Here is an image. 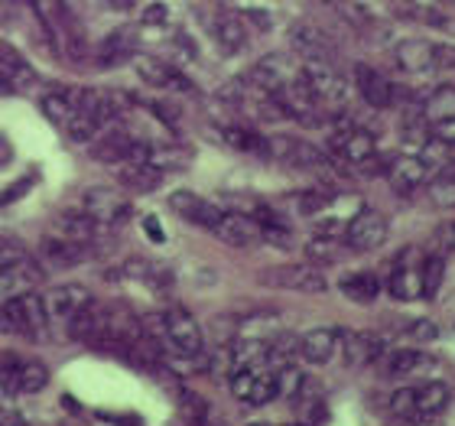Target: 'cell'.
<instances>
[{"mask_svg":"<svg viewBox=\"0 0 455 426\" xmlns=\"http://www.w3.org/2000/svg\"><path fill=\"white\" fill-rule=\"evenodd\" d=\"M283 426H303V423H283Z\"/></svg>","mask_w":455,"mask_h":426,"instance_id":"obj_55","label":"cell"},{"mask_svg":"<svg viewBox=\"0 0 455 426\" xmlns=\"http://www.w3.org/2000/svg\"><path fill=\"white\" fill-rule=\"evenodd\" d=\"M82 212H85L92 221H98L101 228H114V225H121V221H127L131 202L124 199L121 192L101 186V189H88L85 196H82Z\"/></svg>","mask_w":455,"mask_h":426,"instance_id":"obj_10","label":"cell"},{"mask_svg":"<svg viewBox=\"0 0 455 426\" xmlns=\"http://www.w3.org/2000/svg\"><path fill=\"white\" fill-rule=\"evenodd\" d=\"M443 274H446V257L443 254H429L419 267V280H423V296L433 300L439 293V286H443Z\"/></svg>","mask_w":455,"mask_h":426,"instance_id":"obj_37","label":"cell"},{"mask_svg":"<svg viewBox=\"0 0 455 426\" xmlns=\"http://www.w3.org/2000/svg\"><path fill=\"white\" fill-rule=\"evenodd\" d=\"M290 46L299 52L303 62H319V66H332L335 59V46L329 33L319 29L315 23L309 20H296L293 27H290Z\"/></svg>","mask_w":455,"mask_h":426,"instance_id":"obj_8","label":"cell"},{"mask_svg":"<svg viewBox=\"0 0 455 426\" xmlns=\"http://www.w3.org/2000/svg\"><path fill=\"white\" fill-rule=\"evenodd\" d=\"M140 20L147 23V27H160V23H166V7H163V4H153V7L143 10Z\"/></svg>","mask_w":455,"mask_h":426,"instance_id":"obj_48","label":"cell"},{"mask_svg":"<svg viewBox=\"0 0 455 426\" xmlns=\"http://www.w3.org/2000/svg\"><path fill=\"white\" fill-rule=\"evenodd\" d=\"M163 329H166V342L176 349V355H182V358L205 355V349H202V326L189 309H182V306L166 309L163 313Z\"/></svg>","mask_w":455,"mask_h":426,"instance_id":"obj_7","label":"cell"},{"mask_svg":"<svg viewBox=\"0 0 455 426\" xmlns=\"http://www.w3.org/2000/svg\"><path fill=\"white\" fill-rule=\"evenodd\" d=\"M221 141L231 150L241 153H257V157H267V137L254 131V127H241V124H225L221 127Z\"/></svg>","mask_w":455,"mask_h":426,"instance_id":"obj_33","label":"cell"},{"mask_svg":"<svg viewBox=\"0 0 455 426\" xmlns=\"http://www.w3.org/2000/svg\"><path fill=\"white\" fill-rule=\"evenodd\" d=\"M121 186L133 192H153L160 189L163 182V170L160 166H153V163H121Z\"/></svg>","mask_w":455,"mask_h":426,"instance_id":"obj_29","label":"cell"},{"mask_svg":"<svg viewBox=\"0 0 455 426\" xmlns=\"http://www.w3.org/2000/svg\"><path fill=\"white\" fill-rule=\"evenodd\" d=\"M7 92H13V88H10V82L4 76H0V95H7Z\"/></svg>","mask_w":455,"mask_h":426,"instance_id":"obj_52","label":"cell"},{"mask_svg":"<svg viewBox=\"0 0 455 426\" xmlns=\"http://www.w3.org/2000/svg\"><path fill=\"white\" fill-rule=\"evenodd\" d=\"M39 257H43L46 267H52V270H68V267L85 264L88 257H92V245L49 235V237H43V245H39Z\"/></svg>","mask_w":455,"mask_h":426,"instance_id":"obj_16","label":"cell"},{"mask_svg":"<svg viewBox=\"0 0 455 426\" xmlns=\"http://www.w3.org/2000/svg\"><path fill=\"white\" fill-rule=\"evenodd\" d=\"M303 82L309 85V92L315 95V101L325 108V111H341L348 105L351 98V85L345 82L341 72H335L332 66H319V62H306L299 68Z\"/></svg>","mask_w":455,"mask_h":426,"instance_id":"obj_3","label":"cell"},{"mask_svg":"<svg viewBox=\"0 0 455 426\" xmlns=\"http://www.w3.org/2000/svg\"><path fill=\"white\" fill-rule=\"evenodd\" d=\"M439 237H443V245H446V247H455V221L443 228V235H439Z\"/></svg>","mask_w":455,"mask_h":426,"instance_id":"obj_51","label":"cell"},{"mask_svg":"<svg viewBox=\"0 0 455 426\" xmlns=\"http://www.w3.org/2000/svg\"><path fill=\"white\" fill-rule=\"evenodd\" d=\"M329 143H332V153L339 157V160L351 163V166H358V170L361 166H368V163L378 157V143H374L371 131H364V127H358V124L345 121V117L332 127Z\"/></svg>","mask_w":455,"mask_h":426,"instance_id":"obj_4","label":"cell"},{"mask_svg":"<svg viewBox=\"0 0 455 426\" xmlns=\"http://www.w3.org/2000/svg\"><path fill=\"white\" fill-rule=\"evenodd\" d=\"M39 108H43V114H46L56 127H66L78 108V88H52V92L43 95Z\"/></svg>","mask_w":455,"mask_h":426,"instance_id":"obj_26","label":"cell"},{"mask_svg":"<svg viewBox=\"0 0 455 426\" xmlns=\"http://www.w3.org/2000/svg\"><path fill=\"white\" fill-rule=\"evenodd\" d=\"M413 251H403V254L394 261V270H390V280H387V290L394 300H417L423 296V280H419V264L410 261Z\"/></svg>","mask_w":455,"mask_h":426,"instance_id":"obj_20","label":"cell"},{"mask_svg":"<svg viewBox=\"0 0 455 426\" xmlns=\"http://www.w3.org/2000/svg\"><path fill=\"white\" fill-rule=\"evenodd\" d=\"M390 414H394L397 420L417 417V398H413V388L394 390V398H390Z\"/></svg>","mask_w":455,"mask_h":426,"instance_id":"obj_40","label":"cell"},{"mask_svg":"<svg viewBox=\"0 0 455 426\" xmlns=\"http://www.w3.org/2000/svg\"><path fill=\"white\" fill-rule=\"evenodd\" d=\"M98 231H101V225H98V221H92V218H88L82 209L59 215L56 225H52V235L68 237V241H82V245H92Z\"/></svg>","mask_w":455,"mask_h":426,"instance_id":"obj_27","label":"cell"},{"mask_svg":"<svg viewBox=\"0 0 455 426\" xmlns=\"http://www.w3.org/2000/svg\"><path fill=\"white\" fill-rule=\"evenodd\" d=\"M114 7H131V0H111Z\"/></svg>","mask_w":455,"mask_h":426,"instance_id":"obj_53","label":"cell"},{"mask_svg":"<svg viewBox=\"0 0 455 426\" xmlns=\"http://www.w3.org/2000/svg\"><path fill=\"white\" fill-rule=\"evenodd\" d=\"M180 400H182V414H186V417L196 420V423H202V420H205V410H209V404H205V398H202V394H196V390H189V388H182Z\"/></svg>","mask_w":455,"mask_h":426,"instance_id":"obj_42","label":"cell"},{"mask_svg":"<svg viewBox=\"0 0 455 426\" xmlns=\"http://www.w3.org/2000/svg\"><path fill=\"white\" fill-rule=\"evenodd\" d=\"M137 76L147 82V85H153V88H186V92H192V85L186 82V78L176 72L172 66H166V62H160V59H150V56H140L137 59Z\"/></svg>","mask_w":455,"mask_h":426,"instance_id":"obj_25","label":"cell"},{"mask_svg":"<svg viewBox=\"0 0 455 426\" xmlns=\"http://www.w3.org/2000/svg\"><path fill=\"white\" fill-rule=\"evenodd\" d=\"M267 157L286 163V166H296V170H313V173H325L332 170V160L325 157L323 150H315L313 143L299 141V137H267Z\"/></svg>","mask_w":455,"mask_h":426,"instance_id":"obj_5","label":"cell"},{"mask_svg":"<svg viewBox=\"0 0 455 426\" xmlns=\"http://www.w3.org/2000/svg\"><path fill=\"white\" fill-rule=\"evenodd\" d=\"M429 180V166L423 157H394L387 163V182L397 196H413Z\"/></svg>","mask_w":455,"mask_h":426,"instance_id":"obj_13","label":"cell"},{"mask_svg":"<svg viewBox=\"0 0 455 426\" xmlns=\"http://www.w3.org/2000/svg\"><path fill=\"white\" fill-rule=\"evenodd\" d=\"M0 76L7 78L13 92H20V88H29L33 82H36V72H33V68H29L27 62L17 56V52H10V49H4V52H0Z\"/></svg>","mask_w":455,"mask_h":426,"instance_id":"obj_35","label":"cell"},{"mask_svg":"<svg viewBox=\"0 0 455 426\" xmlns=\"http://www.w3.org/2000/svg\"><path fill=\"white\" fill-rule=\"evenodd\" d=\"M433 68H455V46H449V43H436L433 46Z\"/></svg>","mask_w":455,"mask_h":426,"instance_id":"obj_45","label":"cell"},{"mask_svg":"<svg viewBox=\"0 0 455 426\" xmlns=\"http://www.w3.org/2000/svg\"><path fill=\"white\" fill-rule=\"evenodd\" d=\"M429 196H433V202L436 205H455V176H439L433 186H429Z\"/></svg>","mask_w":455,"mask_h":426,"instance_id":"obj_43","label":"cell"},{"mask_svg":"<svg viewBox=\"0 0 455 426\" xmlns=\"http://www.w3.org/2000/svg\"><path fill=\"white\" fill-rule=\"evenodd\" d=\"M33 182H36V173H27V176H23V180H20V182H13V186H10V189L4 192V196H0V205H10V202H17L20 196H23V192H27L29 186H33Z\"/></svg>","mask_w":455,"mask_h":426,"instance_id":"obj_46","label":"cell"},{"mask_svg":"<svg viewBox=\"0 0 455 426\" xmlns=\"http://www.w3.org/2000/svg\"><path fill=\"white\" fill-rule=\"evenodd\" d=\"M276 98H280V105H283L286 117H293V121L299 124H309V127H319V124H325V108L315 101V95L309 92V85L303 82V76L296 72L286 85H280L274 92Z\"/></svg>","mask_w":455,"mask_h":426,"instance_id":"obj_6","label":"cell"},{"mask_svg":"<svg viewBox=\"0 0 455 426\" xmlns=\"http://www.w3.org/2000/svg\"><path fill=\"white\" fill-rule=\"evenodd\" d=\"M329 202H332V192L309 189V192H299V196H296V209L303 212V215H315V212H323Z\"/></svg>","mask_w":455,"mask_h":426,"instance_id":"obj_41","label":"cell"},{"mask_svg":"<svg viewBox=\"0 0 455 426\" xmlns=\"http://www.w3.org/2000/svg\"><path fill=\"white\" fill-rule=\"evenodd\" d=\"M215 39H219L221 52H228V56L241 52V49L247 46V27H244V20L237 17V13H231V10L219 13V17H215Z\"/></svg>","mask_w":455,"mask_h":426,"instance_id":"obj_28","label":"cell"},{"mask_svg":"<svg viewBox=\"0 0 455 426\" xmlns=\"http://www.w3.org/2000/svg\"><path fill=\"white\" fill-rule=\"evenodd\" d=\"M339 349L345 351L348 365H371V361L384 358L387 342L374 332H339Z\"/></svg>","mask_w":455,"mask_h":426,"instance_id":"obj_18","label":"cell"},{"mask_svg":"<svg viewBox=\"0 0 455 426\" xmlns=\"http://www.w3.org/2000/svg\"><path fill=\"white\" fill-rule=\"evenodd\" d=\"M49 329V316L39 293H20L0 303V332L23 335V339H43Z\"/></svg>","mask_w":455,"mask_h":426,"instance_id":"obj_2","label":"cell"},{"mask_svg":"<svg viewBox=\"0 0 455 426\" xmlns=\"http://www.w3.org/2000/svg\"><path fill=\"white\" fill-rule=\"evenodd\" d=\"M49 384V368L36 358H7L4 388L13 394H39Z\"/></svg>","mask_w":455,"mask_h":426,"instance_id":"obj_12","label":"cell"},{"mask_svg":"<svg viewBox=\"0 0 455 426\" xmlns=\"http://www.w3.org/2000/svg\"><path fill=\"white\" fill-rule=\"evenodd\" d=\"M413 398H417V417H436L449 407V388L443 381H427L413 388Z\"/></svg>","mask_w":455,"mask_h":426,"instance_id":"obj_34","label":"cell"},{"mask_svg":"<svg viewBox=\"0 0 455 426\" xmlns=\"http://www.w3.org/2000/svg\"><path fill=\"white\" fill-rule=\"evenodd\" d=\"M384 237H387V218L380 215L378 209H361L358 215L345 225V245H348L351 251H361V254L380 247Z\"/></svg>","mask_w":455,"mask_h":426,"instance_id":"obj_11","label":"cell"},{"mask_svg":"<svg viewBox=\"0 0 455 426\" xmlns=\"http://www.w3.org/2000/svg\"><path fill=\"white\" fill-rule=\"evenodd\" d=\"M39 270L29 264L27 257H0V296L10 293V290H17L20 284H29V280H36Z\"/></svg>","mask_w":455,"mask_h":426,"instance_id":"obj_32","label":"cell"},{"mask_svg":"<svg viewBox=\"0 0 455 426\" xmlns=\"http://www.w3.org/2000/svg\"><path fill=\"white\" fill-rule=\"evenodd\" d=\"M306 261L309 264H332L335 257H339V237H329V235H313L306 241Z\"/></svg>","mask_w":455,"mask_h":426,"instance_id":"obj_38","label":"cell"},{"mask_svg":"<svg viewBox=\"0 0 455 426\" xmlns=\"http://www.w3.org/2000/svg\"><path fill=\"white\" fill-rule=\"evenodd\" d=\"M394 56H397V66L403 68V72H429V68H433V43L403 39Z\"/></svg>","mask_w":455,"mask_h":426,"instance_id":"obj_31","label":"cell"},{"mask_svg":"<svg viewBox=\"0 0 455 426\" xmlns=\"http://www.w3.org/2000/svg\"><path fill=\"white\" fill-rule=\"evenodd\" d=\"M133 49H137L133 29L121 27V29H114V33H108V36L101 39V46H98V52H95V62L101 68H114V66H121V62H127V59L133 56Z\"/></svg>","mask_w":455,"mask_h":426,"instance_id":"obj_23","label":"cell"},{"mask_svg":"<svg viewBox=\"0 0 455 426\" xmlns=\"http://www.w3.org/2000/svg\"><path fill=\"white\" fill-rule=\"evenodd\" d=\"M339 290L348 296L351 303H374L380 293V280L371 270H355L339 280Z\"/></svg>","mask_w":455,"mask_h":426,"instance_id":"obj_30","label":"cell"},{"mask_svg":"<svg viewBox=\"0 0 455 426\" xmlns=\"http://www.w3.org/2000/svg\"><path fill=\"white\" fill-rule=\"evenodd\" d=\"M274 398H276V374H274V371H257L254 388H251V398H247V404L260 407V404H267V400H274Z\"/></svg>","mask_w":455,"mask_h":426,"instance_id":"obj_39","label":"cell"},{"mask_svg":"<svg viewBox=\"0 0 455 426\" xmlns=\"http://www.w3.org/2000/svg\"><path fill=\"white\" fill-rule=\"evenodd\" d=\"M355 85H358V95L364 98L371 108H390L397 101V85H394L384 72H378V68L358 66L355 68Z\"/></svg>","mask_w":455,"mask_h":426,"instance_id":"obj_19","label":"cell"},{"mask_svg":"<svg viewBox=\"0 0 455 426\" xmlns=\"http://www.w3.org/2000/svg\"><path fill=\"white\" fill-rule=\"evenodd\" d=\"M335 351H339V329H313L299 339V355L313 365L332 361Z\"/></svg>","mask_w":455,"mask_h":426,"instance_id":"obj_24","label":"cell"},{"mask_svg":"<svg viewBox=\"0 0 455 426\" xmlns=\"http://www.w3.org/2000/svg\"><path fill=\"white\" fill-rule=\"evenodd\" d=\"M88 303H92V293H88L82 284H59L43 296L49 322H68L82 306H88Z\"/></svg>","mask_w":455,"mask_h":426,"instance_id":"obj_15","label":"cell"},{"mask_svg":"<svg viewBox=\"0 0 455 426\" xmlns=\"http://www.w3.org/2000/svg\"><path fill=\"white\" fill-rule=\"evenodd\" d=\"M143 231H147V235L153 237V241H163V228H160V221H156V218H143Z\"/></svg>","mask_w":455,"mask_h":426,"instance_id":"obj_49","label":"cell"},{"mask_svg":"<svg viewBox=\"0 0 455 426\" xmlns=\"http://www.w3.org/2000/svg\"><path fill=\"white\" fill-rule=\"evenodd\" d=\"M117 111H121V101H117L111 92H101V88H78V108H76V114H72V121L66 124V133L76 143L95 141L98 133L117 117Z\"/></svg>","mask_w":455,"mask_h":426,"instance_id":"obj_1","label":"cell"},{"mask_svg":"<svg viewBox=\"0 0 455 426\" xmlns=\"http://www.w3.org/2000/svg\"><path fill=\"white\" fill-rule=\"evenodd\" d=\"M260 284L276 286V290H296V293H325V277L309 264H283L270 267L260 274Z\"/></svg>","mask_w":455,"mask_h":426,"instance_id":"obj_9","label":"cell"},{"mask_svg":"<svg viewBox=\"0 0 455 426\" xmlns=\"http://www.w3.org/2000/svg\"><path fill=\"white\" fill-rule=\"evenodd\" d=\"M247 426H274V423H247Z\"/></svg>","mask_w":455,"mask_h":426,"instance_id":"obj_54","label":"cell"},{"mask_svg":"<svg viewBox=\"0 0 455 426\" xmlns=\"http://www.w3.org/2000/svg\"><path fill=\"white\" fill-rule=\"evenodd\" d=\"M170 209L176 212L180 218H186L189 225H199V228H205V231H212V228L219 225V218H221V209L215 205V202L202 199V196H196V192H189V189L172 192Z\"/></svg>","mask_w":455,"mask_h":426,"instance_id":"obj_17","label":"cell"},{"mask_svg":"<svg viewBox=\"0 0 455 426\" xmlns=\"http://www.w3.org/2000/svg\"><path fill=\"white\" fill-rule=\"evenodd\" d=\"M410 335H413L417 342H429V339H436L439 329L429 319H419V322H413V326H410Z\"/></svg>","mask_w":455,"mask_h":426,"instance_id":"obj_47","label":"cell"},{"mask_svg":"<svg viewBox=\"0 0 455 426\" xmlns=\"http://www.w3.org/2000/svg\"><path fill=\"white\" fill-rule=\"evenodd\" d=\"M433 137L439 143H455V114H443L436 124H433Z\"/></svg>","mask_w":455,"mask_h":426,"instance_id":"obj_44","label":"cell"},{"mask_svg":"<svg viewBox=\"0 0 455 426\" xmlns=\"http://www.w3.org/2000/svg\"><path fill=\"white\" fill-rule=\"evenodd\" d=\"M212 235L228 247H254L260 245V228L244 212H221L219 225L212 228Z\"/></svg>","mask_w":455,"mask_h":426,"instance_id":"obj_14","label":"cell"},{"mask_svg":"<svg viewBox=\"0 0 455 426\" xmlns=\"http://www.w3.org/2000/svg\"><path fill=\"white\" fill-rule=\"evenodd\" d=\"M293 76L296 72L286 66V59L280 56V52H270V56H264L254 68H251V72H247L244 82L247 85H254V88H264V92H276V88L286 85Z\"/></svg>","mask_w":455,"mask_h":426,"instance_id":"obj_21","label":"cell"},{"mask_svg":"<svg viewBox=\"0 0 455 426\" xmlns=\"http://www.w3.org/2000/svg\"><path fill=\"white\" fill-rule=\"evenodd\" d=\"M10 160H13V147H10L7 137H0V170H4Z\"/></svg>","mask_w":455,"mask_h":426,"instance_id":"obj_50","label":"cell"},{"mask_svg":"<svg viewBox=\"0 0 455 426\" xmlns=\"http://www.w3.org/2000/svg\"><path fill=\"white\" fill-rule=\"evenodd\" d=\"M429 361L423 351H413V349H400V351H390L387 355V374L390 378H410V374H417V371L429 368Z\"/></svg>","mask_w":455,"mask_h":426,"instance_id":"obj_36","label":"cell"},{"mask_svg":"<svg viewBox=\"0 0 455 426\" xmlns=\"http://www.w3.org/2000/svg\"><path fill=\"white\" fill-rule=\"evenodd\" d=\"M133 147H137V137L124 127H111L98 137V143L92 147V157L101 163H127L131 160Z\"/></svg>","mask_w":455,"mask_h":426,"instance_id":"obj_22","label":"cell"}]
</instances>
